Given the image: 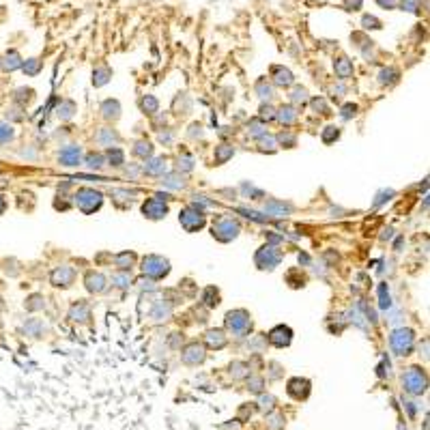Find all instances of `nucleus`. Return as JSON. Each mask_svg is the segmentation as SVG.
Masks as SVG:
<instances>
[{"mask_svg": "<svg viewBox=\"0 0 430 430\" xmlns=\"http://www.w3.org/2000/svg\"><path fill=\"white\" fill-rule=\"evenodd\" d=\"M75 204L80 207V211H84V213H95V211L101 207L103 202V196L95 190H91V187H82V190L75 192Z\"/></svg>", "mask_w": 430, "mask_h": 430, "instance_id": "1", "label": "nucleus"}, {"mask_svg": "<svg viewBox=\"0 0 430 430\" xmlns=\"http://www.w3.org/2000/svg\"><path fill=\"white\" fill-rule=\"evenodd\" d=\"M426 385H428V379L422 368H409L402 374V387L409 394H413V396H420V394L426 392Z\"/></svg>", "mask_w": 430, "mask_h": 430, "instance_id": "2", "label": "nucleus"}, {"mask_svg": "<svg viewBox=\"0 0 430 430\" xmlns=\"http://www.w3.org/2000/svg\"><path fill=\"white\" fill-rule=\"evenodd\" d=\"M226 327L234 335H245L252 329V319L245 310H232L226 314Z\"/></svg>", "mask_w": 430, "mask_h": 430, "instance_id": "3", "label": "nucleus"}, {"mask_svg": "<svg viewBox=\"0 0 430 430\" xmlns=\"http://www.w3.org/2000/svg\"><path fill=\"white\" fill-rule=\"evenodd\" d=\"M390 342H392V349L396 355H409V353L413 351V342H415L413 331H411V329H396V331L392 333Z\"/></svg>", "mask_w": 430, "mask_h": 430, "instance_id": "4", "label": "nucleus"}, {"mask_svg": "<svg viewBox=\"0 0 430 430\" xmlns=\"http://www.w3.org/2000/svg\"><path fill=\"white\" fill-rule=\"evenodd\" d=\"M142 271L153 280H162L170 273V263L162 256H146L142 261Z\"/></svg>", "mask_w": 430, "mask_h": 430, "instance_id": "5", "label": "nucleus"}, {"mask_svg": "<svg viewBox=\"0 0 430 430\" xmlns=\"http://www.w3.org/2000/svg\"><path fill=\"white\" fill-rule=\"evenodd\" d=\"M179 222L187 232H194V231H200V228L204 226V215L198 207H187V209L181 211Z\"/></svg>", "mask_w": 430, "mask_h": 430, "instance_id": "6", "label": "nucleus"}, {"mask_svg": "<svg viewBox=\"0 0 430 430\" xmlns=\"http://www.w3.org/2000/svg\"><path fill=\"white\" fill-rule=\"evenodd\" d=\"M239 224L231 220V217H224V220H217L213 224V237L220 241H232L239 234Z\"/></svg>", "mask_w": 430, "mask_h": 430, "instance_id": "7", "label": "nucleus"}, {"mask_svg": "<svg viewBox=\"0 0 430 430\" xmlns=\"http://www.w3.org/2000/svg\"><path fill=\"white\" fill-rule=\"evenodd\" d=\"M280 261H282V254L278 252V247H273V245L261 247V250H258V254H256V265L261 269H273Z\"/></svg>", "mask_w": 430, "mask_h": 430, "instance_id": "8", "label": "nucleus"}, {"mask_svg": "<svg viewBox=\"0 0 430 430\" xmlns=\"http://www.w3.org/2000/svg\"><path fill=\"white\" fill-rule=\"evenodd\" d=\"M142 213L149 217V220H162V217L168 213V204L164 202L162 196H153L142 204Z\"/></svg>", "mask_w": 430, "mask_h": 430, "instance_id": "9", "label": "nucleus"}, {"mask_svg": "<svg viewBox=\"0 0 430 430\" xmlns=\"http://www.w3.org/2000/svg\"><path fill=\"white\" fill-rule=\"evenodd\" d=\"M291 340H293V329L286 327V325H278V327H273L269 331V342L273 346H278V349L288 346L291 344Z\"/></svg>", "mask_w": 430, "mask_h": 430, "instance_id": "10", "label": "nucleus"}, {"mask_svg": "<svg viewBox=\"0 0 430 430\" xmlns=\"http://www.w3.org/2000/svg\"><path fill=\"white\" fill-rule=\"evenodd\" d=\"M181 359H183L187 366H198V364L204 362V346L198 344V342L187 344L183 349V353H181Z\"/></svg>", "mask_w": 430, "mask_h": 430, "instance_id": "11", "label": "nucleus"}, {"mask_svg": "<svg viewBox=\"0 0 430 430\" xmlns=\"http://www.w3.org/2000/svg\"><path fill=\"white\" fill-rule=\"evenodd\" d=\"M288 394L295 400H305L310 396V381L308 379H291L288 381Z\"/></svg>", "mask_w": 430, "mask_h": 430, "instance_id": "12", "label": "nucleus"}, {"mask_svg": "<svg viewBox=\"0 0 430 430\" xmlns=\"http://www.w3.org/2000/svg\"><path fill=\"white\" fill-rule=\"evenodd\" d=\"M75 278V271L69 267V265H63V267L54 269V273H52V284L54 286H69Z\"/></svg>", "mask_w": 430, "mask_h": 430, "instance_id": "13", "label": "nucleus"}, {"mask_svg": "<svg viewBox=\"0 0 430 430\" xmlns=\"http://www.w3.org/2000/svg\"><path fill=\"white\" fill-rule=\"evenodd\" d=\"M80 155H82L80 146L71 144V146H65V149L61 151L58 160H61L63 166H78V164H80Z\"/></svg>", "mask_w": 430, "mask_h": 430, "instance_id": "14", "label": "nucleus"}, {"mask_svg": "<svg viewBox=\"0 0 430 430\" xmlns=\"http://www.w3.org/2000/svg\"><path fill=\"white\" fill-rule=\"evenodd\" d=\"M271 75H273V84H278V86H291L293 82H295L293 73L288 71L286 67H280V65L271 67Z\"/></svg>", "mask_w": 430, "mask_h": 430, "instance_id": "15", "label": "nucleus"}, {"mask_svg": "<svg viewBox=\"0 0 430 430\" xmlns=\"http://www.w3.org/2000/svg\"><path fill=\"white\" fill-rule=\"evenodd\" d=\"M333 69H335V75H338L340 80H346L353 75V63L349 61L346 56H340L333 61Z\"/></svg>", "mask_w": 430, "mask_h": 430, "instance_id": "16", "label": "nucleus"}, {"mask_svg": "<svg viewBox=\"0 0 430 430\" xmlns=\"http://www.w3.org/2000/svg\"><path fill=\"white\" fill-rule=\"evenodd\" d=\"M105 278L101 273H88L86 275V288L91 293H103L105 291Z\"/></svg>", "mask_w": 430, "mask_h": 430, "instance_id": "17", "label": "nucleus"}, {"mask_svg": "<svg viewBox=\"0 0 430 430\" xmlns=\"http://www.w3.org/2000/svg\"><path fill=\"white\" fill-rule=\"evenodd\" d=\"M207 344L211 349H224V346H226V335H224V331H220V329H211L207 333Z\"/></svg>", "mask_w": 430, "mask_h": 430, "instance_id": "18", "label": "nucleus"}, {"mask_svg": "<svg viewBox=\"0 0 430 430\" xmlns=\"http://www.w3.org/2000/svg\"><path fill=\"white\" fill-rule=\"evenodd\" d=\"M17 67H22V58H20V54H17L15 50L7 52V56H4V61H2V69H4V71H15Z\"/></svg>", "mask_w": 430, "mask_h": 430, "instance_id": "19", "label": "nucleus"}, {"mask_svg": "<svg viewBox=\"0 0 430 430\" xmlns=\"http://www.w3.org/2000/svg\"><path fill=\"white\" fill-rule=\"evenodd\" d=\"M275 116H278V121H280V123H284V125H293V123L297 121V112L293 110L291 105H286V108H284V105H282V108L278 110V114H275Z\"/></svg>", "mask_w": 430, "mask_h": 430, "instance_id": "20", "label": "nucleus"}, {"mask_svg": "<svg viewBox=\"0 0 430 430\" xmlns=\"http://www.w3.org/2000/svg\"><path fill=\"white\" fill-rule=\"evenodd\" d=\"M101 112H103L105 119H119L121 105H119V101H114V99H108V101H103Z\"/></svg>", "mask_w": 430, "mask_h": 430, "instance_id": "21", "label": "nucleus"}, {"mask_svg": "<svg viewBox=\"0 0 430 430\" xmlns=\"http://www.w3.org/2000/svg\"><path fill=\"white\" fill-rule=\"evenodd\" d=\"M144 172L146 174H162V172H166V162H164V157H155V160H151L144 166Z\"/></svg>", "mask_w": 430, "mask_h": 430, "instance_id": "22", "label": "nucleus"}, {"mask_svg": "<svg viewBox=\"0 0 430 430\" xmlns=\"http://www.w3.org/2000/svg\"><path fill=\"white\" fill-rule=\"evenodd\" d=\"M232 153H234L232 146H228V144H220V146L215 149V162H217V164H226V162L232 157Z\"/></svg>", "mask_w": 430, "mask_h": 430, "instance_id": "23", "label": "nucleus"}, {"mask_svg": "<svg viewBox=\"0 0 430 430\" xmlns=\"http://www.w3.org/2000/svg\"><path fill=\"white\" fill-rule=\"evenodd\" d=\"M71 319L73 321H88L91 319V310H88L86 303H78L71 308Z\"/></svg>", "mask_w": 430, "mask_h": 430, "instance_id": "24", "label": "nucleus"}, {"mask_svg": "<svg viewBox=\"0 0 430 430\" xmlns=\"http://www.w3.org/2000/svg\"><path fill=\"white\" fill-rule=\"evenodd\" d=\"M265 211L273 217H284L288 213V207H284L282 202H267L265 204Z\"/></svg>", "mask_w": 430, "mask_h": 430, "instance_id": "25", "label": "nucleus"}, {"mask_svg": "<svg viewBox=\"0 0 430 430\" xmlns=\"http://www.w3.org/2000/svg\"><path fill=\"white\" fill-rule=\"evenodd\" d=\"M22 69H24L26 75H37L41 71V61L39 58H28L26 63H22Z\"/></svg>", "mask_w": 430, "mask_h": 430, "instance_id": "26", "label": "nucleus"}, {"mask_svg": "<svg viewBox=\"0 0 430 430\" xmlns=\"http://www.w3.org/2000/svg\"><path fill=\"white\" fill-rule=\"evenodd\" d=\"M267 428L269 430L284 428V415H282V413H269L267 415Z\"/></svg>", "mask_w": 430, "mask_h": 430, "instance_id": "27", "label": "nucleus"}, {"mask_svg": "<svg viewBox=\"0 0 430 430\" xmlns=\"http://www.w3.org/2000/svg\"><path fill=\"white\" fill-rule=\"evenodd\" d=\"M133 153H135L138 157H142V160H146V157H151L153 146H151V142H146V140H140V142H135Z\"/></svg>", "mask_w": 430, "mask_h": 430, "instance_id": "28", "label": "nucleus"}, {"mask_svg": "<svg viewBox=\"0 0 430 430\" xmlns=\"http://www.w3.org/2000/svg\"><path fill=\"white\" fill-rule=\"evenodd\" d=\"M256 93H258V95H261L263 99H271V95H273V88H271L269 82L263 78V80L256 82Z\"/></svg>", "mask_w": 430, "mask_h": 430, "instance_id": "29", "label": "nucleus"}, {"mask_svg": "<svg viewBox=\"0 0 430 430\" xmlns=\"http://www.w3.org/2000/svg\"><path fill=\"white\" fill-rule=\"evenodd\" d=\"M108 160L112 162V166H123L125 164V155H123L121 149L112 146V149H108Z\"/></svg>", "mask_w": 430, "mask_h": 430, "instance_id": "30", "label": "nucleus"}, {"mask_svg": "<svg viewBox=\"0 0 430 430\" xmlns=\"http://www.w3.org/2000/svg\"><path fill=\"white\" fill-rule=\"evenodd\" d=\"M108 75H110L108 67H101V69H97V71H93V84H95V86H103L105 82H108Z\"/></svg>", "mask_w": 430, "mask_h": 430, "instance_id": "31", "label": "nucleus"}, {"mask_svg": "<svg viewBox=\"0 0 430 430\" xmlns=\"http://www.w3.org/2000/svg\"><path fill=\"white\" fill-rule=\"evenodd\" d=\"M164 185L166 187H172V190H181V187L185 185V181H183V176H179V174H168L166 179H164Z\"/></svg>", "mask_w": 430, "mask_h": 430, "instance_id": "32", "label": "nucleus"}, {"mask_svg": "<svg viewBox=\"0 0 430 430\" xmlns=\"http://www.w3.org/2000/svg\"><path fill=\"white\" fill-rule=\"evenodd\" d=\"M379 78H381V84H394V82L398 80V69H394V67L383 69Z\"/></svg>", "mask_w": 430, "mask_h": 430, "instance_id": "33", "label": "nucleus"}, {"mask_svg": "<svg viewBox=\"0 0 430 430\" xmlns=\"http://www.w3.org/2000/svg\"><path fill=\"white\" fill-rule=\"evenodd\" d=\"M362 26L366 28V31H370V28H372V31H379V28H383L381 20H379V17H374V15H364L362 17Z\"/></svg>", "mask_w": 430, "mask_h": 430, "instance_id": "34", "label": "nucleus"}, {"mask_svg": "<svg viewBox=\"0 0 430 430\" xmlns=\"http://www.w3.org/2000/svg\"><path fill=\"white\" fill-rule=\"evenodd\" d=\"M133 254H129V252H123V254H119L114 258V263H116V267H121V269H129L132 267V263H133Z\"/></svg>", "mask_w": 430, "mask_h": 430, "instance_id": "35", "label": "nucleus"}, {"mask_svg": "<svg viewBox=\"0 0 430 430\" xmlns=\"http://www.w3.org/2000/svg\"><path fill=\"white\" fill-rule=\"evenodd\" d=\"M86 166L91 170H99L103 166V157L99 153H91V155H86Z\"/></svg>", "mask_w": 430, "mask_h": 430, "instance_id": "36", "label": "nucleus"}, {"mask_svg": "<svg viewBox=\"0 0 430 430\" xmlns=\"http://www.w3.org/2000/svg\"><path fill=\"white\" fill-rule=\"evenodd\" d=\"M97 140H99L101 144L112 146V142H116V133L112 132V129H101V132H99V135H97Z\"/></svg>", "mask_w": 430, "mask_h": 430, "instance_id": "37", "label": "nucleus"}, {"mask_svg": "<svg viewBox=\"0 0 430 430\" xmlns=\"http://www.w3.org/2000/svg\"><path fill=\"white\" fill-rule=\"evenodd\" d=\"M140 105H142V110H144V112H149V114H155V112H157V99H155V97H151V95H146V97L142 99V103H140Z\"/></svg>", "mask_w": 430, "mask_h": 430, "instance_id": "38", "label": "nucleus"}, {"mask_svg": "<svg viewBox=\"0 0 430 430\" xmlns=\"http://www.w3.org/2000/svg\"><path fill=\"white\" fill-rule=\"evenodd\" d=\"M338 135H340V132H338V127H333V125H329V127H325V132H323V142H333V140H338Z\"/></svg>", "mask_w": 430, "mask_h": 430, "instance_id": "39", "label": "nucleus"}, {"mask_svg": "<svg viewBox=\"0 0 430 430\" xmlns=\"http://www.w3.org/2000/svg\"><path fill=\"white\" fill-rule=\"evenodd\" d=\"M73 101H65L61 108H58V116H61V119H71L73 116Z\"/></svg>", "mask_w": 430, "mask_h": 430, "instance_id": "40", "label": "nucleus"}, {"mask_svg": "<svg viewBox=\"0 0 430 430\" xmlns=\"http://www.w3.org/2000/svg\"><path fill=\"white\" fill-rule=\"evenodd\" d=\"M291 101L293 103H299V101L305 103V101H308V93H305V88H301V86L295 88V91H293V95H291Z\"/></svg>", "mask_w": 430, "mask_h": 430, "instance_id": "41", "label": "nucleus"}, {"mask_svg": "<svg viewBox=\"0 0 430 430\" xmlns=\"http://www.w3.org/2000/svg\"><path fill=\"white\" fill-rule=\"evenodd\" d=\"M11 138H13V129L7 127V125H0V144L9 142Z\"/></svg>", "mask_w": 430, "mask_h": 430, "instance_id": "42", "label": "nucleus"}, {"mask_svg": "<svg viewBox=\"0 0 430 430\" xmlns=\"http://www.w3.org/2000/svg\"><path fill=\"white\" fill-rule=\"evenodd\" d=\"M250 133L254 135V138H261V135H265V133H267V129H263V125H261V123H256V121H254V123H252V125H250Z\"/></svg>", "mask_w": 430, "mask_h": 430, "instance_id": "43", "label": "nucleus"}, {"mask_svg": "<svg viewBox=\"0 0 430 430\" xmlns=\"http://www.w3.org/2000/svg\"><path fill=\"white\" fill-rule=\"evenodd\" d=\"M247 385H250V390L252 392H263V379H258V376H252L250 381H247Z\"/></svg>", "mask_w": 430, "mask_h": 430, "instance_id": "44", "label": "nucleus"}, {"mask_svg": "<svg viewBox=\"0 0 430 430\" xmlns=\"http://www.w3.org/2000/svg\"><path fill=\"white\" fill-rule=\"evenodd\" d=\"M355 112H357L355 103H346L342 108V119H351V116H355Z\"/></svg>", "mask_w": 430, "mask_h": 430, "instance_id": "45", "label": "nucleus"}, {"mask_svg": "<svg viewBox=\"0 0 430 430\" xmlns=\"http://www.w3.org/2000/svg\"><path fill=\"white\" fill-rule=\"evenodd\" d=\"M400 7H402V11H411V13H415L417 11V0H402Z\"/></svg>", "mask_w": 430, "mask_h": 430, "instance_id": "46", "label": "nucleus"}, {"mask_svg": "<svg viewBox=\"0 0 430 430\" xmlns=\"http://www.w3.org/2000/svg\"><path fill=\"white\" fill-rule=\"evenodd\" d=\"M379 293H381V308H390V293L385 295V286H381Z\"/></svg>", "mask_w": 430, "mask_h": 430, "instance_id": "47", "label": "nucleus"}, {"mask_svg": "<svg viewBox=\"0 0 430 430\" xmlns=\"http://www.w3.org/2000/svg\"><path fill=\"white\" fill-rule=\"evenodd\" d=\"M112 282H119V284H116V286L125 288V286L129 284V275H123V273H119V275H114V278H112Z\"/></svg>", "mask_w": 430, "mask_h": 430, "instance_id": "48", "label": "nucleus"}, {"mask_svg": "<svg viewBox=\"0 0 430 430\" xmlns=\"http://www.w3.org/2000/svg\"><path fill=\"white\" fill-rule=\"evenodd\" d=\"M362 2L364 0H344V4L349 7V11H359L362 9Z\"/></svg>", "mask_w": 430, "mask_h": 430, "instance_id": "49", "label": "nucleus"}, {"mask_svg": "<svg viewBox=\"0 0 430 430\" xmlns=\"http://www.w3.org/2000/svg\"><path fill=\"white\" fill-rule=\"evenodd\" d=\"M273 396H263L261 398V409H271V406H273Z\"/></svg>", "mask_w": 430, "mask_h": 430, "instance_id": "50", "label": "nucleus"}, {"mask_svg": "<svg viewBox=\"0 0 430 430\" xmlns=\"http://www.w3.org/2000/svg\"><path fill=\"white\" fill-rule=\"evenodd\" d=\"M376 2H379L383 9H394L398 4V0H376Z\"/></svg>", "mask_w": 430, "mask_h": 430, "instance_id": "51", "label": "nucleus"}, {"mask_svg": "<svg viewBox=\"0 0 430 430\" xmlns=\"http://www.w3.org/2000/svg\"><path fill=\"white\" fill-rule=\"evenodd\" d=\"M261 112H263L261 116H263V119H267V121L275 116V114H273V108H269V105H263V110H261Z\"/></svg>", "mask_w": 430, "mask_h": 430, "instance_id": "52", "label": "nucleus"}, {"mask_svg": "<svg viewBox=\"0 0 430 430\" xmlns=\"http://www.w3.org/2000/svg\"><path fill=\"white\" fill-rule=\"evenodd\" d=\"M312 103H314L316 110H323V114H327V105H325V101H323V99H314Z\"/></svg>", "mask_w": 430, "mask_h": 430, "instance_id": "53", "label": "nucleus"}, {"mask_svg": "<svg viewBox=\"0 0 430 430\" xmlns=\"http://www.w3.org/2000/svg\"><path fill=\"white\" fill-rule=\"evenodd\" d=\"M2 211H4V200L0 198V213H2Z\"/></svg>", "mask_w": 430, "mask_h": 430, "instance_id": "54", "label": "nucleus"}]
</instances>
